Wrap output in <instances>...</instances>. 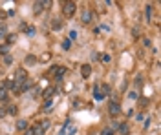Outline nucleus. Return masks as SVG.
Instances as JSON below:
<instances>
[{
	"instance_id": "nucleus-6",
	"label": "nucleus",
	"mask_w": 161,
	"mask_h": 135,
	"mask_svg": "<svg viewBox=\"0 0 161 135\" xmlns=\"http://www.w3.org/2000/svg\"><path fill=\"white\" fill-rule=\"evenodd\" d=\"M48 4H50V2H44V0H40V2H35V4H33V11H35V13H40Z\"/></svg>"
},
{
	"instance_id": "nucleus-9",
	"label": "nucleus",
	"mask_w": 161,
	"mask_h": 135,
	"mask_svg": "<svg viewBox=\"0 0 161 135\" xmlns=\"http://www.w3.org/2000/svg\"><path fill=\"white\" fill-rule=\"evenodd\" d=\"M27 120L26 119H20V120H17V130H20V132H24V130H27Z\"/></svg>"
},
{
	"instance_id": "nucleus-28",
	"label": "nucleus",
	"mask_w": 161,
	"mask_h": 135,
	"mask_svg": "<svg viewBox=\"0 0 161 135\" xmlns=\"http://www.w3.org/2000/svg\"><path fill=\"white\" fill-rule=\"evenodd\" d=\"M75 38H77V31L72 29V31H70V40H75Z\"/></svg>"
},
{
	"instance_id": "nucleus-7",
	"label": "nucleus",
	"mask_w": 161,
	"mask_h": 135,
	"mask_svg": "<svg viewBox=\"0 0 161 135\" xmlns=\"http://www.w3.org/2000/svg\"><path fill=\"white\" fill-rule=\"evenodd\" d=\"M94 97H95V100H103L104 99L103 91H101V84H95V88H94Z\"/></svg>"
},
{
	"instance_id": "nucleus-2",
	"label": "nucleus",
	"mask_w": 161,
	"mask_h": 135,
	"mask_svg": "<svg viewBox=\"0 0 161 135\" xmlns=\"http://www.w3.org/2000/svg\"><path fill=\"white\" fill-rule=\"evenodd\" d=\"M75 9H77V4L75 2H64V4H62V15H64L66 18L73 17L75 15Z\"/></svg>"
},
{
	"instance_id": "nucleus-15",
	"label": "nucleus",
	"mask_w": 161,
	"mask_h": 135,
	"mask_svg": "<svg viewBox=\"0 0 161 135\" xmlns=\"http://www.w3.org/2000/svg\"><path fill=\"white\" fill-rule=\"evenodd\" d=\"M8 90H4V88H0V100H2V102H6V100H8Z\"/></svg>"
},
{
	"instance_id": "nucleus-35",
	"label": "nucleus",
	"mask_w": 161,
	"mask_h": 135,
	"mask_svg": "<svg viewBox=\"0 0 161 135\" xmlns=\"http://www.w3.org/2000/svg\"><path fill=\"white\" fill-rule=\"evenodd\" d=\"M24 135H33V133H31V130H26V133H24Z\"/></svg>"
},
{
	"instance_id": "nucleus-10",
	"label": "nucleus",
	"mask_w": 161,
	"mask_h": 135,
	"mask_svg": "<svg viewBox=\"0 0 161 135\" xmlns=\"http://www.w3.org/2000/svg\"><path fill=\"white\" fill-rule=\"evenodd\" d=\"M31 133H33V135H44L46 132H44V130H42V128H40V126H39V122H37V124H35V126L31 128Z\"/></svg>"
},
{
	"instance_id": "nucleus-30",
	"label": "nucleus",
	"mask_w": 161,
	"mask_h": 135,
	"mask_svg": "<svg viewBox=\"0 0 161 135\" xmlns=\"http://www.w3.org/2000/svg\"><path fill=\"white\" fill-rule=\"evenodd\" d=\"M128 97H130V99H137V91H130Z\"/></svg>"
},
{
	"instance_id": "nucleus-20",
	"label": "nucleus",
	"mask_w": 161,
	"mask_h": 135,
	"mask_svg": "<svg viewBox=\"0 0 161 135\" xmlns=\"http://www.w3.org/2000/svg\"><path fill=\"white\" fill-rule=\"evenodd\" d=\"M6 35H8V28H6V26H0V38H4Z\"/></svg>"
},
{
	"instance_id": "nucleus-5",
	"label": "nucleus",
	"mask_w": 161,
	"mask_h": 135,
	"mask_svg": "<svg viewBox=\"0 0 161 135\" xmlns=\"http://www.w3.org/2000/svg\"><path fill=\"white\" fill-rule=\"evenodd\" d=\"M108 110H110V115H112V117H117L119 111H121V104L115 102V100H112V102L108 104Z\"/></svg>"
},
{
	"instance_id": "nucleus-19",
	"label": "nucleus",
	"mask_w": 161,
	"mask_h": 135,
	"mask_svg": "<svg viewBox=\"0 0 161 135\" xmlns=\"http://www.w3.org/2000/svg\"><path fill=\"white\" fill-rule=\"evenodd\" d=\"M101 91H103V95H108L110 93V86L108 84H101Z\"/></svg>"
},
{
	"instance_id": "nucleus-34",
	"label": "nucleus",
	"mask_w": 161,
	"mask_h": 135,
	"mask_svg": "<svg viewBox=\"0 0 161 135\" xmlns=\"http://www.w3.org/2000/svg\"><path fill=\"white\" fill-rule=\"evenodd\" d=\"M6 115V110H4V108H0V117H4Z\"/></svg>"
},
{
	"instance_id": "nucleus-31",
	"label": "nucleus",
	"mask_w": 161,
	"mask_h": 135,
	"mask_svg": "<svg viewBox=\"0 0 161 135\" xmlns=\"http://www.w3.org/2000/svg\"><path fill=\"white\" fill-rule=\"evenodd\" d=\"M143 44L146 46V48H150V46H152V44H150V40H148V38H143Z\"/></svg>"
},
{
	"instance_id": "nucleus-24",
	"label": "nucleus",
	"mask_w": 161,
	"mask_h": 135,
	"mask_svg": "<svg viewBox=\"0 0 161 135\" xmlns=\"http://www.w3.org/2000/svg\"><path fill=\"white\" fill-rule=\"evenodd\" d=\"M11 62H13V58H11V55H4V64H6V66H9Z\"/></svg>"
},
{
	"instance_id": "nucleus-25",
	"label": "nucleus",
	"mask_w": 161,
	"mask_h": 135,
	"mask_svg": "<svg viewBox=\"0 0 161 135\" xmlns=\"http://www.w3.org/2000/svg\"><path fill=\"white\" fill-rule=\"evenodd\" d=\"M17 111H18L17 106H9V108H8V113H11V115H17Z\"/></svg>"
},
{
	"instance_id": "nucleus-14",
	"label": "nucleus",
	"mask_w": 161,
	"mask_h": 135,
	"mask_svg": "<svg viewBox=\"0 0 161 135\" xmlns=\"http://www.w3.org/2000/svg\"><path fill=\"white\" fill-rule=\"evenodd\" d=\"M24 62H26V66H33L35 62H37V58H35L33 55H27V57L24 58Z\"/></svg>"
},
{
	"instance_id": "nucleus-13",
	"label": "nucleus",
	"mask_w": 161,
	"mask_h": 135,
	"mask_svg": "<svg viewBox=\"0 0 161 135\" xmlns=\"http://www.w3.org/2000/svg\"><path fill=\"white\" fill-rule=\"evenodd\" d=\"M39 126H40V128H42V130L46 132V130H50V126H51V120H48V119H46V120H40V122H39Z\"/></svg>"
},
{
	"instance_id": "nucleus-18",
	"label": "nucleus",
	"mask_w": 161,
	"mask_h": 135,
	"mask_svg": "<svg viewBox=\"0 0 161 135\" xmlns=\"http://www.w3.org/2000/svg\"><path fill=\"white\" fill-rule=\"evenodd\" d=\"M4 90H13V80H11V79H8V80L4 82Z\"/></svg>"
},
{
	"instance_id": "nucleus-26",
	"label": "nucleus",
	"mask_w": 161,
	"mask_h": 135,
	"mask_svg": "<svg viewBox=\"0 0 161 135\" xmlns=\"http://www.w3.org/2000/svg\"><path fill=\"white\" fill-rule=\"evenodd\" d=\"M8 49H9V48H8L6 44H4V46H0V55H8Z\"/></svg>"
},
{
	"instance_id": "nucleus-23",
	"label": "nucleus",
	"mask_w": 161,
	"mask_h": 135,
	"mask_svg": "<svg viewBox=\"0 0 161 135\" xmlns=\"http://www.w3.org/2000/svg\"><path fill=\"white\" fill-rule=\"evenodd\" d=\"M72 48V42L70 40H62V49H70Z\"/></svg>"
},
{
	"instance_id": "nucleus-27",
	"label": "nucleus",
	"mask_w": 161,
	"mask_h": 135,
	"mask_svg": "<svg viewBox=\"0 0 161 135\" xmlns=\"http://www.w3.org/2000/svg\"><path fill=\"white\" fill-rule=\"evenodd\" d=\"M101 135H114V130H112V128H104Z\"/></svg>"
},
{
	"instance_id": "nucleus-32",
	"label": "nucleus",
	"mask_w": 161,
	"mask_h": 135,
	"mask_svg": "<svg viewBox=\"0 0 161 135\" xmlns=\"http://www.w3.org/2000/svg\"><path fill=\"white\" fill-rule=\"evenodd\" d=\"M15 37H17V35H9V38H8V42H15Z\"/></svg>"
},
{
	"instance_id": "nucleus-22",
	"label": "nucleus",
	"mask_w": 161,
	"mask_h": 135,
	"mask_svg": "<svg viewBox=\"0 0 161 135\" xmlns=\"http://www.w3.org/2000/svg\"><path fill=\"white\" fill-rule=\"evenodd\" d=\"M117 128H119V132H121V133H128V126L127 124H119Z\"/></svg>"
},
{
	"instance_id": "nucleus-29",
	"label": "nucleus",
	"mask_w": 161,
	"mask_h": 135,
	"mask_svg": "<svg viewBox=\"0 0 161 135\" xmlns=\"http://www.w3.org/2000/svg\"><path fill=\"white\" fill-rule=\"evenodd\" d=\"M26 33H27L30 37H31V35H35V28H27V29H26Z\"/></svg>"
},
{
	"instance_id": "nucleus-1",
	"label": "nucleus",
	"mask_w": 161,
	"mask_h": 135,
	"mask_svg": "<svg viewBox=\"0 0 161 135\" xmlns=\"http://www.w3.org/2000/svg\"><path fill=\"white\" fill-rule=\"evenodd\" d=\"M75 133H77V126L72 122V120H68V122L62 124L60 132H59V135H75Z\"/></svg>"
},
{
	"instance_id": "nucleus-8",
	"label": "nucleus",
	"mask_w": 161,
	"mask_h": 135,
	"mask_svg": "<svg viewBox=\"0 0 161 135\" xmlns=\"http://www.w3.org/2000/svg\"><path fill=\"white\" fill-rule=\"evenodd\" d=\"M90 73H92V66H90V64H84V66L81 68V75L84 77V79L90 77Z\"/></svg>"
},
{
	"instance_id": "nucleus-4",
	"label": "nucleus",
	"mask_w": 161,
	"mask_h": 135,
	"mask_svg": "<svg viewBox=\"0 0 161 135\" xmlns=\"http://www.w3.org/2000/svg\"><path fill=\"white\" fill-rule=\"evenodd\" d=\"M94 20V13L90 11V8H84L82 9V17H81V22L82 24H90Z\"/></svg>"
},
{
	"instance_id": "nucleus-17",
	"label": "nucleus",
	"mask_w": 161,
	"mask_h": 135,
	"mask_svg": "<svg viewBox=\"0 0 161 135\" xmlns=\"http://www.w3.org/2000/svg\"><path fill=\"white\" fill-rule=\"evenodd\" d=\"M99 58H101V62H103V64H104V62H110V60H112V57L108 55V53H103Z\"/></svg>"
},
{
	"instance_id": "nucleus-33",
	"label": "nucleus",
	"mask_w": 161,
	"mask_h": 135,
	"mask_svg": "<svg viewBox=\"0 0 161 135\" xmlns=\"http://www.w3.org/2000/svg\"><path fill=\"white\" fill-rule=\"evenodd\" d=\"M48 58H50V53H46V55L40 57V60H48Z\"/></svg>"
},
{
	"instance_id": "nucleus-12",
	"label": "nucleus",
	"mask_w": 161,
	"mask_h": 135,
	"mask_svg": "<svg viewBox=\"0 0 161 135\" xmlns=\"http://www.w3.org/2000/svg\"><path fill=\"white\" fill-rule=\"evenodd\" d=\"M51 106H53V102H51V99H48L46 102L42 104V111L46 113V111H51Z\"/></svg>"
},
{
	"instance_id": "nucleus-21",
	"label": "nucleus",
	"mask_w": 161,
	"mask_h": 135,
	"mask_svg": "<svg viewBox=\"0 0 161 135\" xmlns=\"http://www.w3.org/2000/svg\"><path fill=\"white\" fill-rule=\"evenodd\" d=\"M53 91H55V90H53V88H48V90L44 91V97H46V99H50V97L53 95Z\"/></svg>"
},
{
	"instance_id": "nucleus-3",
	"label": "nucleus",
	"mask_w": 161,
	"mask_h": 135,
	"mask_svg": "<svg viewBox=\"0 0 161 135\" xmlns=\"http://www.w3.org/2000/svg\"><path fill=\"white\" fill-rule=\"evenodd\" d=\"M66 73V68L64 66H53L51 70H50V77H57V79H60L62 75Z\"/></svg>"
},
{
	"instance_id": "nucleus-11",
	"label": "nucleus",
	"mask_w": 161,
	"mask_h": 135,
	"mask_svg": "<svg viewBox=\"0 0 161 135\" xmlns=\"http://www.w3.org/2000/svg\"><path fill=\"white\" fill-rule=\"evenodd\" d=\"M51 28H53L55 31H59V29L62 28V22H60L59 18H53V20H51Z\"/></svg>"
},
{
	"instance_id": "nucleus-16",
	"label": "nucleus",
	"mask_w": 161,
	"mask_h": 135,
	"mask_svg": "<svg viewBox=\"0 0 161 135\" xmlns=\"http://www.w3.org/2000/svg\"><path fill=\"white\" fill-rule=\"evenodd\" d=\"M145 17H146V20L150 22V17H152V6H146V8H145Z\"/></svg>"
}]
</instances>
